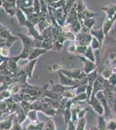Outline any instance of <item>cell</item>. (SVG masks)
Returning <instances> with one entry per match:
<instances>
[{"mask_svg": "<svg viewBox=\"0 0 116 130\" xmlns=\"http://www.w3.org/2000/svg\"><path fill=\"white\" fill-rule=\"evenodd\" d=\"M27 18H28V21H29L30 23H32L33 24L37 25L38 23L40 22V14L33 13V14H31V15L27 17Z\"/></svg>", "mask_w": 116, "mask_h": 130, "instance_id": "37", "label": "cell"}, {"mask_svg": "<svg viewBox=\"0 0 116 130\" xmlns=\"http://www.w3.org/2000/svg\"><path fill=\"white\" fill-rule=\"evenodd\" d=\"M107 130H116V118L107 120Z\"/></svg>", "mask_w": 116, "mask_h": 130, "instance_id": "40", "label": "cell"}, {"mask_svg": "<svg viewBox=\"0 0 116 130\" xmlns=\"http://www.w3.org/2000/svg\"><path fill=\"white\" fill-rule=\"evenodd\" d=\"M12 37H13V35L10 33V31L8 30L7 28L4 29V30L0 32V37L3 38V39H5V40H8V39L11 38Z\"/></svg>", "mask_w": 116, "mask_h": 130, "instance_id": "42", "label": "cell"}, {"mask_svg": "<svg viewBox=\"0 0 116 130\" xmlns=\"http://www.w3.org/2000/svg\"><path fill=\"white\" fill-rule=\"evenodd\" d=\"M63 119H64L65 125H68L69 121H72V112H71V108H66L64 112L62 113Z\"/></svg>", "mask_w": 116, "mask_h": 130, "instance_id": "33", "label": "cell"}, {"mask_svg": "<svg viewBox=\"0 0 116 130\" xmlns=\"http://www.w3.org/2000/svg\"><path fill=\"white\" fill-rule=\"evenodd\" d=\"M72 100H73L74 103H79L80 102H88L87 94H86V92H85V93L79 94V95H75Z\"/></svg>", "mask_w": 116, "mask_h": 130, "instance_id": "36", "label": "cell"}, {"mask_svg": "<svg viewBox=\"0 0 116 130\" xmlns=\"http://www.w3.org/2000/svg\"><path fill=\"white\" fill-rule=\"evenodd\" d=\"M77 20H78V14L76 11V3H75V5L73 6V8L71 9L70 11L69 12L68 16H67L66 24H71L72 23L75 22V21H77Z\"/></svg>", "mask_w": 116, "mask_h": 130, "instance_id": "20", "label": "cell"}, {"mask_svg": "<svg viewBox=\"0 0 116 130\" xmlns=\"http://www.w3.org/2000/svg\"><path fill=\"white\" fill-rule=\"evenodd\" d=\"M86 119L85 117L81 119H79L77 121V124H76V129L75 130H85V127H86Z\"/></svg>", "mask_w": 116, "mask_h": 130, "instance_id": "45", "label": "cell"}, {"mask_svg": "<svg viewBox=\"0 0 116 130\" xmlns=\"http://www.w3.org/2000/svg\"><path fill=\"white\" fill-rule=\"evenodd\" d=\"M96 127L99 130H107V119L104 115H98Z\"/></svg>", "mask_w": 116, "mask_h": 130, "instance_id": "26", "label": "cell"}, {"mask_svg": "<svg viewBox=\"0 0 116 130\" xmlns=\"http://www.w3.org/2000/svg\"><path fill=\"white\" fill-rule=\"evenodd\" d=\"M105 82H106V79H105L101 74L99 75L98 78L96 79V81L94 82V89H93L92 95H95L99 91L104 90Z\"/></svg>", "mask_w": 116, "mask_h": 130, "instance_id": "9", "label": "cell"}, {"mask_svg": "<svg viewBox=\"0 0 116 130\" xmlns=\"http://www.w3.org/2000/svg\"><path fill=\"white\" fill-rule=\"evenodd\" d=\"M114 43V39H112V42H109V44L108 46L107 45L106 51L102 60L103 61V64L105 65L104 69L108 68L116 72V45Z\"/></svg>", "mask_w": 116, "mask_h": 130, "instance_id": "1", "label": "cell"}, {"mask_svg": "<svg viewBox=\"0 0 116 130\" xmlns=\"http://www.w3.org/2000/svg\"><path fill=\"white\" fill-rule=\"evenodd\" d=\"M34 48H27V47H23L22 50H21L20 54L18 56H12L10 57L12 60L15 61V62H18L19 60H24V59H28L29 55L31 53V50H32Z\"/></svg>", "mask_w": 116, "mask_h": 130, "instance_id": "12", "label": "cell"}, {"mask_svg": "<svg viewBox=\"0 0 116 130\" xmlns=\"http://www.w3.org/2000/svg\"><path fill=\"white\" fill-rule=\"evenodd\" d=\"M88 46H84V45H77L76 46V50H75V55L78 56H83L85 54V52L87 51Z\"/></svg>", "mask_w": 116, "mask_h": 130, "instance_id": "44", "label": "cell"}, {"mask_svg": "<svg viewBox=\"0 0 116 130\" xmlns=\"http://www.w3.org/2000/svg\"><path fill=\"white\" fill-rule=\"evenodd\" d=\"M2 7L4 8L5 13L7 14L8 16H10V18H13V17L16 16V9H18V6L16 5H9V4L4 2Z\"/></svg>", "mask_w": 116, "mask_h": 130, "instance_id": "19", "label": "cell"}, {"mask_svg": "<svg viewBox=\"0 0 116 130\" xmlns=\"http://www.w3.org/2000/svg\"><path fill=\"white\" fill-rule=\"evenodd\" d=\"M33 9H34L35 13L40 14L41 12V5H40L39 0H33Z\"/></svg>", "mask_w": 116, "mask_h": 130, "instance_id": "47", "label": "cell"}, {"mask_svg": "<svg viewBox=\"0 0 116 130\" xmlns=\"http://www.w3.org/2000/svg\"><path fill=\"white\" fill-rule=\"evenodd\" d=\"M15 113L8 115V118L0 121V130H10L14 122Z\"/></svg>", "mask_w": 116, "mask_h": 130, "instance_id": "10", "label": "cell"}, {"mask_svg": "<svg viewBox=\"0 0 116 130\" xmlns=\"http://www.w3.org/2000/svg\"><path fill=\"white\" fill-rule=\"evenodd\" d=\"M37 112H38V111L34 110V109H31L28 113V114H27V117H28V118L29 119L30 122L36 123V122H38V121H39L38 116H37Z\"/></svg>", "mask_w": 116, "mask_h": 130, "instance_id": "32", "label": "cell"}, {"mask_svg": "<svg viewBox=\"0 0 116 130\" xmlns=\"http://www.w3.org/2000/svg\"><path fill=\"white\" fill-rule=\"evenodd\" d=\"M98 16H99V14H97L96 12H94V11H92V10H88L87 8L83 12L78 14V20L81 21L82 23L84 20L88 19V18H95V17H98Z\"/></svg>", "mask_w": 116, "mask_h": 130, "instance_id": "16", "label": "cell"}, {"mask_svg": "<svg viewBox=\"0 0 116 130\" xmlns=\"http://www.w3.org/2000/svg\"><path fill=\"white\" fill-rule=\"evenodd\" d=\"M66 0H59V1L53 2V3L48 4V6L52 7L53 9H64V7L66 6Z\"/></svg>", "mask_w": 116, "mask_h": 130, "instance_id": "31", "label": "cell"}, {"mask_svg": "<svg viewBox=\"0 0 116 130\" xmlns=\"http://www.w3.org/2000/svg\"><path fill=\"white\" fill-rule=\"evenodd\" d=\"M96 98L98 99L99 101L101 102V103L102 104L103 108L105 109V114H104V116L106 119H110L112 118V114H113V111H112L110 106L108 104V102L107 100V97H106V95H105L104 91L102 90V91H99L98 93L95 95Z\"/></svg>", "mask_w": 116, "mask_h": 130, "instance_id": "2", "label": "cell"}, {"mask_svg": "<svg viewBox=\"0 0 116 130\" xmlns=\"http://www.w3.org/2000/svg\"><path fill=\"white\" fill-rule=\"evenodd\" d=\"M37 60H33V61H29V62L27 63L24 68H22V70L24 71V73L28 76V78H32L33 76V72L35 70V66L37 64Z\"/></svg>", "mask_w": 116, "mask_h": 130, "instance_id": "13", "label": "cell"}, {"mask_svg": "<svg viewBox=\"0 0 116 130\" xmlns=\"http://www.w3.org/2000/svg\"><path fill=\"white\" fill-rule=\"evenodd\" d=\"M88 105L92 107V108L95 113H97L98 115H104L105 114V109L103 108L102 104L101 103V102L96 98L95 95H92L90 97V100L88 101Z\"/></svg>", "mask_w": 116, "mask_h": 130, "instance_id": "6", "label": "cell"}, {"mask_svg": "<svg viewBox=\"0 0 116 130\" xmlns=\"http://www.w3.org/2000/svg\"><path fill=\"white\" fill-rule=\"evenodd\" d=\"M8 70H9V71L11 75L16 74L20 70L19 67H18V62L13 61L10 57L8 59Z\"/></svg>", "mask_w": 116, "mask_h": 130, "instance_id": "25", "label": "cell"}, {"mask_svg": "<svg viewBox=\"0 0 116 130\" xmlns=\"http://www.w3.org/2000/svg\"><path fill=\"white\" fill-rule=\"evenodd\" d=\"M93 38V36L90 34V31L81 30L76 35V39H75V43L76 45H84V46H89L91 40Z\"/></svg>", "mask_w": 116, "mask_h": 130, "instance_id": "3", "label": "cell"}, {"mask_svg": "<svg viewBox=\"0 0 116 130\" xmlns=\"http://www.w3.org/2000/svg\"><path fill=\"white\" fill-rule=\"evenodd\" d=\"M86 9H87V7H86L83 0H77V1H76V11H77V14H80V13H81V12H83Z\"/></svg>", "mask_w": 116, "mask_h": 130, "instance_id": "39", "label": "cell"}, {"mask_svg": "<svg viewBox=\"0 0 116 130\" xmlns=\"http://www.w3.org/2000/svg\"><path fill=\"white\" fill-rule=\"evenodd\" d=\"M42 48L47 51L53 50V39H43L42 43Z\"/></svg>", "mask_w": 116, "mask_h": 130, "instance_id": "35", "label": "cell"}, {"mask_svg": "<svg viewBox=\"0 0 116 130\" xmlns=\"http://www.w3.org/2000/svg\"><path fill=\"white\" fill-rule=\"evenodd\" d=\"M57 75H58L59 81H60V84L66 86V87H74V85H75V80H73V79L69 78L67 75H65L61 70L58 71Z\"/></svg>", "mask_w": 116, "mask_h": 130, "instance_id": "11", "label": "cell"}, {"mask_svg": "<svg viewBox=\"0 0 116 130\" xmlns=\"http://www.w3.org/2000/svg\"><path fill=\"white\" fill-rule=\"evenodd\" d=\"M88 111H91L89 108H81V110H80L79 114H78V119H81V118H84V116H85V114Z\"/></svg>", "mask_w": 116, "mask_h": 130, "instance_id": "51", "label": "cell"}, {"mask_svg": "<svg viewBox=\"0 0 116 130\" xmlns=\"http://www.w3.org/2000/svg\"><path fill=\"white\" fill-rule=\"evenodd\" d=\"M90 34H91L94 37H95L97 40L100 42L101 46L102 47L103 43H104V40H105V37H106V36H105L104 32H103L102 28L97 29V30L92 29V30H90Z\"/></svg>", "mask_w": 116, "mask_h": 130, "instance_id": "14", "label": "cell"}, {"mask_svg": "<svg viewBox=\"0 0 116 130\" xmlns=\"http://www.w3.org/2000/svg\"><path fill=\"white\" fill-rule=\"evenodd\" d=\"M18 19V22L20 26L25 27L26 25V23L28 22V18H27V16L24 14V12L20 8H18L16 9V16H15Z\"/></svg>", "mask_w": 116, "mask_h": 130, "instance_id": "17", "label": "cell"}, {"mask_svg": "<svg viewBox=\"0 0 116 130\" xmlns=\"http://www.w3.org/2000/svg\"><path fill=\"white\" fill-rule=\"evenodd\" d=\"M90 47L92 48L93 50L95 51V50H102V46H101V43L95 37H93L92 40H91V43H90Z\"/></svg>", "mask_w": 116, "mask_h": 130, "instance_id": "41", "label": "cell"}, {"mask_svg": "<svg viewBox=\"0 0 116 130\" xmlns=\"http://www.w3.org/2000/svg\"><path fill=\"white\" fill-rule=\"evenodd\" d=\"M107 81H108V83H110L112 86L116 87V72H113V74L110 75V77L107 79Z\"/></svg>", "mask_w": 116, "mask_h": 130, "instance_id": "48", "label": "cell"}, {"mask_svg": "<svg viewBox=\"0 0 116 130\" xmlns=\"http://www.w3.org/2000/svg\"><path fill=\"white\" fill-rule=\"evenodd\" d=\"M52 69H49V70L50 71H53V72H56L57 73L58 71H60L61 70H62V64H58V63H55L52 65Z\"/></svg>", "mask_w": 116, "mask_h": 130, "instance_id": "52", "label": "cell"}, {"mask_svg": "<svg viewBox=\"0 0 116 130\" xmlns=\"http://www.w3.org/2000/svg\"><path fill=\"white\" fill-rule=\"evenodd\" d=\"M76 43H70V44L69 45V47L67 48L68 52L71 54H75V50H76Z\"/></svg>", "mask_w": 116, "mask_h": 130, "instance_id": "50", "label": "cell"}, {"mask_svg": "<svg viewBox=\"0 0 116 130\" xmlns=\"http://www.w3.org/2000/svg\"><path fill=\"white\" fill-rule=\"evenodd\" d=\"M113 24H114V22H113V18H105L104 22H103V24H102V30H103V32H104L105 36H107V34L109 33V31H110L112 29H113Z\"/></svg>", "mask_w": 116, "mask_h": 130, "instance_id": "21", "label": "cell"}, {"mask_svg": "<svg viewBox=\"0 0 116 130\" xmlns=\"http://www.w3.org/2000/svg\"><path fill=\"white\" fill-rule=\"evenodd\" d=\"M61 71L65 75H67L69 78L73 79V80H81L87 77V74L84 72L82 70L80 69H72V70H61Z\"/></svg>", "mask_w": 116, "mask_h": 130, "instance_id": "4", "label": "cell"}, {"mask_svg": "<svg viewBox=\"0 0 116 130\" xmlns=\"http://www.w3.org/2000/svg\"><path fill=\"white\" fill-rule=\"evenodd\" d=\"M90 130H99V129H98V127H93Z\"/></svg>", "mask_w": 116, "mask_h": 130, "instance_id": "55", "label": "cell"}, {"mask_svg": "<svg viewBox=\"0 0 116 130\" xmlns=\"http://www.w3.org/2000/svg\"><path fill=\"white\" fill-rule=\"evenodd\" d=\"M67 130H75L76 129V125H75V122H74V121H69L68 123V125H67Z\"/></svg>", "mask_w": 116, "mask_h": 130, "instance_id": "53", "label": "cell"}, {"mask_svg": "<svg viewBox=\"0 0 116 130\" xmlns=\"http://www.w3.org/2000/svg\"><path fill=\"white\" fill-rule=\"evenodd\" d=\"M23 129H24V127H23L22 124L18 122V121H16V120H14L13 125H12L10 130H23Z\"/></svg>", "mask_w": 116, "mask_h": 130, "instance_id": "49", "label": "cell"}, {"mask_svg": "<svg viewBox=\"0 0 116 130\" xmlns=\"http://www.w3.org/2000/svg\"><path fill=\"white\" fill-rule=\"evenodd\" d=\"M101 10L104 11L107 15V18H113L114 14L116 13V5H109L106 6L101 7Z\"/></svg>", "mask_w": 116, "mask_h": 130, "instance_id": "22", "label": "cell"}, {"mask_svg": "<svg viewBox=\"0 0 116 130\" xmlns=\"http://www.w3.org/2000/svg\"><path fill=\"white\" fill-rule=\"evenodd\" d=\"M16 36H18V38L22 42L23 47L35 48L34 38L31 37L30 36H29L28 34H24V33H22V32H18V34H16Z\"/></svg>", "mask_w": 116, "mask_h": 130, "instance_id": "8", "label": "cell"}, {"mask_svg": "<svg viewBox=\"0 0 116 130\" xmlns=\"http://www.w3.org/2000/svg\"><path fill=\"white\" fill-rule=\"evenodd\" d=\"M19 105L21 106V108L24 110V112L26 114H28L29 111L31 110V102H26V101H22L19 103Z\"/></svg>", "mask_w": 116, "mask_h": 130, "instance_id": "43", "label": "cell"}, {"mask_svg": "<svg viewBox=\"0 0 116 130\" xmlns=\"http://www.w3.org/2000/svg\"><path fill=\"white\" fill-rule=\"evenodd\" d=\"M25 27H26L27 30H28V35L30 36L31 37H33L34 40H43V36L39 32V30H37V25L33 24L32 23L28 21V22L26 23Z\"/></svg>", "mask_w": 116, "mask_h": 130, "instance_id": "7", "label": "cell"}, {"mask_svg": "<svg viewBox=\"0 0 116 130\" xmlns=\"http://www.w3.org/2000/svg\"><path fill=\"white\" fill-rule=\"evenodd\" d=\"M50 84H52L51 89H50L51 91H53L56 94H59V95H62V94L67 90V89H68V87L63 86L62 84H54L52 80H50Z\"/></svg>", "mask_w": 116, "mask_h": 130, "instance_id": "24", "label": "cell"}, {"mask_svg": "<svg viewBox=\"0 0 116 130\" xmlns=\"http://www.w3.org/2000/svg\"><path fill=\"white\" fill-rule=\"evenodd\" d=\"M10 53V48L7 47V46H3V47L0 48V55H1L3 58H5V59H9Z\"/></svg>", "mask_w": 116, "mask_h": 130, "instance_id": "38", "label": "cell"}, {"mask_svg": "<svg viewBox=\"0 0 116 130\" xmlns=\"http://www.w3.org/2000/svg\"><path fill=\"white\" fill-rule=\"evenodd\" d=\"M47 52V50L43 49V48H34L31 50V53L29 55L28 60L29 61H33V60H37V58L40 57L41 56H43V54H45Z\"/></svg>", "mask_w": 116, "mask_h": 130, "instance_id": "18", "label": "cell"}, {"mask_svg": "<svg viewBox=\"0 0 116 130\" xmlns=\"http://www.w3.org/2000/svg\"><path fill=\"white\" fill-rule=\"evenodd\" d=\"M4 29H5V26H4V25H3V24H0V32H1V31H2V30H4Z\"/></svg>", "mask_w": 116, "mask_h": 130, "instance_id": "54", "label": "cell"}, {"mask_svg": "<svg viewBox=\"0 0 116 130\" xmlns=\"http://www.w3.org/2000/svg\"><path fill=\"white\" fill-rule=\"evenodd\" d=\"M1 84H2V83H0V86H1Z\"/></svg>", "mask_w": 116, "mask_h": 130, "instance_id": "57", "label": "cell"}, {"mask_svg": "<svg viewBox=\"0 0 116 130\" xmlns=\"http://www.w3.org/2000/svg\"><path fill=\"white\" fill-rule=\"evenodd\" d=\"M114 72L113 70H112L111 69H108V68H106V69H103V70H102V72H101V75H102L103 77H104L106 80H107V79L110 77V75L113 74V73Z\"/></svg>", "mask_w": 116, "mask_h": 130, "instance_id": "46", "label": "cell"}, {"mask_svg": "<svg viewBox=\"0 0 116 130\" xmlns=\"http://www.w3.org/2000/svg\"><path fill=\"white\" fill-rule=\"evenodd\" d=\"M26 118H27V114L24 112V110L21 108V106L19 105V103H18L16 110V112H15L14 120H16V121H18V122L22 124V123L26 120Z\"/></svg>", "mask_w": 116, "mask_h": 130, "instance_id": "15", "label": "cell"}, {"mask_svg": "<svg viewBox=\"0 0 116 130\" xmlns=\"http://www.w3.org/2000/svg\"><path fill=\"white\" fill-rule=\"evenodd\" d=\"M44 127L43 121H38L36 123H29V124L26 127L27 130H43Z\"/></svg>", "mask_w": 116, "mask_h": 130, "instance_id": "30", "label": "cell"}, {"mask_svg": "<svg viewBox=\"0 0 116 130\" xmlns=\"http://www.w3.org/2000/svg\"><path fill=\"white\" fill-rule=\"evenodd\" d=\"M44 127L43 130H56V124H55L54 121L52 120L51 117L46 116L43 118Z\"/></svg>", "mask_w": 116, "mask_h": 130, "instance_id": "23", "label": "cell"}, {"mask_svg": "<svg viewBox=\"0 0 116 130\" xmlns=\"http://www.w3.org/2000/svg\"><path fill=\"white\" fill-rule=\"evenodd\" d=\"M78 58H79V59L82 62V63H83L82 70H83L87 75H88L89 73H91L94 70H95L98 69V65H97L96 62H92V61L87 59V58L84 57L83 56H78Z\"/></svg>", "mask_w": 116, "mask_h": 130, "instance_id": "5", "label": "cell"}, {"mask_svg": "<svg viewBox=\"0 0 116 130\" xmlns=\"http://www.w3.org/2000/svg\"><path fill=\"white\" fill-rule=\"evenodd\" d=\"M95 22H96V19L95 18H88V19H86L82 22V25L84 27L88 29V30H92L94 25L95 24Z\"/></svg>", "mask_w": 116, "mask_h": 130, "instance_id": "34", "label": "cell"}, {"mask_svg": "<svg viewBox=\"0 0 116 130\" xmlns=\"http://www.w3.org/2000/svg\"><path fill=\"white\" fill-rule=\"evenodd\" d=\"M69 27H70V30L72 31L73 33H75V35H77L79 32H81V29H82V23L81 21L77 20L75 22L72 23L71 24H69Z\"/></svg>", "mask_w": 116, "mask_h": 130, "instance_id": "27", "label": "cell"}, {"mask_svg": "<svg viewBox=\"0 0 116 130\" xmlns=\"http://www.w3.org/2000/svg\"><path fill=\"white\" fill-rule=\"evenodd\" d=\"M3 3H4L3 0H0V7H1V6L3 5Z\"/></svg>", "mask_w": 116, "mask_h": 130, "instance_id": "56", "label": "cell"}, {"mask_svg": "<svg viewBox=\"0 0 116 130\" xmlns=\"http://www.w3.org/2000/svg\"><path fill=\"white\" fill-rule=\"evenodd\" d=\"M84 57H86L87 59L92 61L94 62H96L97 63V60H96V56H95V53H94V50L92 49L90 46L88 47L87 51L85 52V54L83 55Z\"/></svg>", "mask_w": 116, "mask_h": 130, "instance_id": "28", "label": "cell"}, {"mask_svg": "<svg viewBox=\"0 0 116 130\" xmlns=\"http://www.w3.org/2000/svg\"><path fill=\"white\" fill-rule=\"evenodd\" d=\"M16 6L20 9L32 7L33 0H16Z\"/></svg>", "mask_w": 116, "mask_h": 130, "instance_id": "29", "label": "cell"}]
</instances>
